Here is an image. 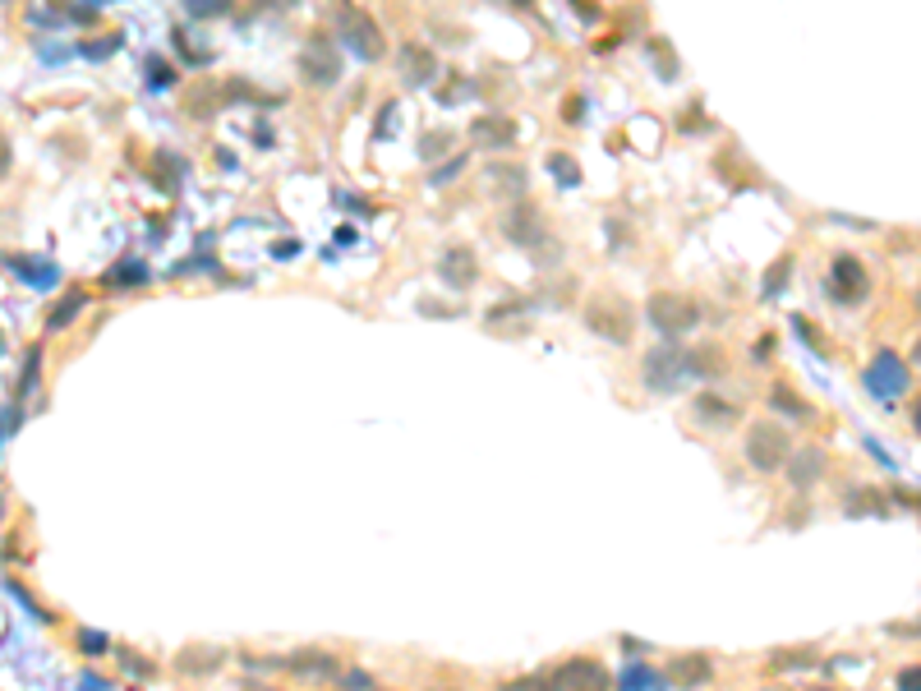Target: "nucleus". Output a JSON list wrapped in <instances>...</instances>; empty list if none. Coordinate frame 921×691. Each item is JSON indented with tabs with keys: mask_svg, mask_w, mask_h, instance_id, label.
Here are the masks:
<instances>
[{
	"mask_svg": "<svg viewBox=\"0 0 921 691\" xmlns=\"http://www.w3.org/2000/svg\"><path fill=\"white\" fill-rule=\"evenodd\" d=\"M586 323H590V332H595V336L617 341V346H626V341H631V327H636L631 305H626L622 295H599V300H590Z\"/></svg>",
	"mask_w": 921,
	"mask_h": 691,
	"instance_id": "f257e3e1",
	"label": "nucleus"
},
{
	"mask_svg": "<svg viewBox=\"0 0 921 691\" xmlns=\"http://www.w3.org/2000/svg\"><path fill=\"white\" fill-rule=\"evenodd\" d=\"M553 171H557V175H562V180H572V185H576V166H566V162H562V157H553Z\"/></svg>",
	"mask_w": 921,
	"mask_h": 691,
	"instance_id": "aec40b11",
	"label": "nucleus"
},
{
	"mask_svg": "<svg viewBox=\"0 0 921 691\" xmlns=\"http://www.w3.org/2000/svg\"><path fill=\"white\" fill-rule=\"evenodd\" d=\"M470 138L479 148H507L512 138H516V125L512 120H493V115H479L475 125H470Z\"/></svg>",
	"mask_w": 921,
	"mask_h": 691,
	"instance_id": "9d476101",
	"label": "nucleus"
},
{
	"mask_svg": "<svg viewBox=\"0 0 921 691\" xmlns=\"http://www.w3.org/2000/svg\"><path fill=\"white\" fill-rule=\"evenodd\" d=\"M834 295H838L843 305H862V295H866V272L857 267V258H838V263H834Z\"/></svg>",
	"mask_w": 921,
	"mask_h": 691,
	"instance_id": "0eeeda50",
	"label": "nucleus"
},
{
	"mask_svg": "<svg viewBox=\"0 0 921 691\" xmlns=\"http://www.w3.org/2000/svg\"><path fill=\"white\" fill-rule=\"evenodd\" d=\"M341 28L350 33V46H355L365 60H378V55H383V33H378V24H374L365 10H341Z\"/></svg>",
	"mask_w": 921,
	"mask_h": 691,
	"instance_id": "423d86ee",
	"label": "nucleus"
},
{
	"mask_svg": "<svg viewBox=\"0 0 921 691\" xmlns=\"http://www.w3.org/2000/svg\"><path fill=\"white\" fill-rule=\"evenodd\" d=\"M84 300H88L84 291H69V295H65V309H60V314H51V323H46V327H51V332H55V327H65L69 318H75V314L84 309Z\"/></svg>",
	"mask_w": 921,
	"mask_h": 691,
	"instance_id": "a211bd4d",
	"label": "nucleus"
},
{
	"mask_svg": "<svg viewBox=\"0 0 921 691\" xmlns=\"http://www.w3.org/2000/svg\"><path fill=\"white\" fill-rule=\"evenodd\" d=\"M903 383H907V374H898V356H880L876 369H871V387H880V392H898Z\"/></svg>",
	"mask_w": 921,
	"mask_h": 691,
	"instance_id": "dca6fc26",
	"label": "nucleus"
},
{
	"mask_svg": "<svg viewBox=\"0 0 921 691\" xmlns=\"http://www.w3.org/2000/svg\"><path fill=\"white\" fill-rule=\"evenodd\" d=\"M673 374H682V351H655V356H646V383L673 387Z\"/></svg>",
	"mask_w": 921,
	"mask_h": 691,
	"instance_id": "ddd939ff",
	"label": "nucleus"
},
{
	"mask_svg": "<svg viewBox=\"0 0 921 691\" xmlns=\"http://www.w3.org/2000/svg\"><path fill=\"white\" fill-rule=\"evenodd\" d=\"M498 691H553V682H548V677H535V673H530V677H512V682H503Z\"/></svg>",
	"mask_w": 921,
	"mask_h": 691,
	"instance_id": "6ab92c4d",
	"label": "nucleus"
},
{
	"mask_svg": "<svg viewBox=\"0 0 921 691\" xmlns=\"http://www.w3.org/2000/svg\"><path fill=\"white\" fill-rule=\"evenodd\" d=\"M691 415H696V425H705V429H728V425L737 420V410H733L724 396H715V392L696 396V401H691Z\"/></svg>",
	"mask_w": 921,
	"mask_h": 691,
	"instance_id": "1a4fd4ad",
	"label": "nucleus"
},
{
	"mask_svg": "<svg viewBox=\"0 0 921 691\" xmlns=\"http://www.w3.org/2000/svg\"><path fill=\"white\" fill-rule=\"evenodd\" d=\"M673 682H677V686H705V682H710V659H705V655L677 659V664H673Z\"/></svg>",
	"mask_w": 921,
	"mask_h": 691,
	"instance_id": "2eb2a0df",
	"label": "nucleus"
},
{
	"mask_svg": "<svg viewBox=\"0 0 921 691\" xmlns=\"http://www.w3.org/2000/svg\"><path fill=\"white\" fill-rule=\"evenodd\" d=\"M650 323L664 332V336H686L696 323H700V309H696V300H686V295H655L650 300Z\"/></svg>",
	"mask_w": 921,
	"mask_h": 691,
	"instance_id": "7ed1b4c3",
	"label": "nucleus"
},
{
	"mask_svg": "<svg viewBox=\"0 0 921 691\" xmlns=\"http://www.w3.org/2000/svg\"><path fill=\"white\" fill-rule=\"evenodd\" d=\"M898 686H903V691H916V673H903V677H898Z\"/></svg>",
	"mask_w": 921,
	"mask_h": 691,
	"instance_id": "412c9836",
	"label": "nucleus"
},
{
	"mask_svg": "<svg viewBox=\"0 0 921 691\" xmlns=\"http://www.w3.org/2000/svg\"><path fill=\"white\" fill-rule=\"evenodd\" d=\"M548 682H553V691H608V668L595 664V659H572V664H562Z\"/></svg>",
	"mask_w": 921,
	"mask_h": 691,
	"instance_id": "39448f33",
	"label": "nucleus"
},
{
	"mask_svg": "<svg viewBox=\"0 0 921 691\" xmlns=\"http://www.w3.org/2000/svg\"><path fill=\"white\" fill-rule=\"evenodd\" d=\"M788 470H793V484H797V489H811V484L820 479V470H825V452H820V447H797Z\"/></svg>",
	"mask_w": 921,
	"mask_h": 691,
	"instance_id": "9b49d317",
	"label": "nucleus"
},
{
	"mask_svg": "<svg viewBox=\"0 0 921 691\" xmlns=\"http://www.w3.org/2000/svg\"><path fill=\"white\" fill-rule=\"evenodd\" d=\"M788 452H793V438L778 429V425H751L746 429V461L756 466V470H778L788 461Z\"/></svg>",
	"mask_w": 921,
	"mask_h": 691,
	"instance_id": "f03ea898",
	"label": "nucleus"
},
{
	"mask_svg": "<svg viewBox=\"0 0 921 691\" xmlns=\"http://www.w3.org/2000/svg\"><path fill=\"white\" fill-rule=\"evenodd\" d=\"M507 226V240H516V245H535L544 231H539V213L535 207H516V213L503 222Z\"/></svg>",
	"mask_w": 921,
	"mask_h": 691,
	"instance_id": "4468645a",
	"label": "nucleus"
},
{
	"mask_svg": "<svg viewBox=\"0 0 921 691\" xmlns=\"http://www.w3.org/2000/svg\"><path fill=\"white\" fill-rule=\"evenodd\" d=\"M0 144H5V138H0Z\"/></svg>",
	"mask_w": 921,
	"mask_h": 691,
	"instance_id": "4be33fe9",
	"label": "nucleus"
},
{
	"mask_svg": "<svg viewBox=\"0 0 921 691\" xmlns=\"http://www.w3.org/2000/svg\"><path fill=\"white\" fill-rule=\"evenodd\" d=\"M300 69H305V79L318 84V88H332L341 79V55L327 37H309L305 55H300Z\"/></svg>",
	"mask_w": 921,
	"mask_h": 691,
	"instance_id": "20e7f679",
	"label": "nucleus"
},
{
	"mask_svg": "<svg viewBox=\"0 0 921 691\" xmlns=\"http://www.w3.org/2000/svg\"><path fill=\"white\" fill-rule=\"evenodd\" d=\"M475 272H479V267H475V249L461 245V249H447V254H443V276H447L452 286H470Z\"/></svg>",
	"mask_w": 921,
	"mask_h": 691,
	"instance_id": "f8f14e48",
	"label": "nucleus"
},
{
	"mask_svg": "<svg viewBox=\"0 0 921 691\" xmlns=\"http://www.w3.org/2000/svg\"><path fill=\"white\" fill-rule=\"evenodd\" d=\"M396 60H401V79H405V84H429L434 69H438V60L424 51L419 42H405V46L396 51Z\"/></svg>",
	"mask_w": 921,
	"mask_h": 691,
	"instance_id": "6e6552de",
	"label": "nucleus"
},
{
	"mask_svg": "<svg viewBox=\"0 0 921 691\" xmlns=\"http://www.w3.org/2000/svg\"><path fill=\"white\" fill-rule=\"evenodd\" d=\"M493 185H503V194H521L526 189V171L521 166H493Z\"/></svg>",
	"mask_w": 921,
	"mask_h": 691,
	"instance_id": "f3484780",
	"label": "nucleus"
}]
</instances>
